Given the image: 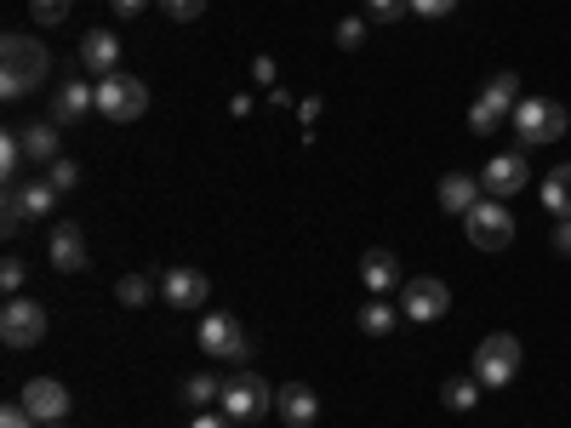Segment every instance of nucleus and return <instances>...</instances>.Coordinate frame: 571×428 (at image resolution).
Wrapping results in <instances>:
<instances>
[{
    "mask_svg": "<svg viewBox=\"0 0 571 428\" xmlns=\"http://www.w3.org/2000/svg\"><path fill=\"white\" fill-rule=\"evenodd\" d=\"M109 7H115V12H120V17H138V12H143V7H148V0H109Z\"/></svg>",
    "mask_w": 571,
    "mask_h": 428,
    "instance_id": "40",
    "label": "nucleus"
},
{
    "mask_svg": "<svg viewBox=\"0 0 571 428\" xmlns=\"http://www.w3.org/2000/svg\"><path fill=\"white\" fill-rule=\"evenodd\" d=\"M201 348H206L212 360H229V366H240L246 355H252V343H246V332H240L235 314H206L201 320Z\"/></svg>",
    "mask_w": 571,
    "mask_h": 428,
    "instance_id": "11",
    "label": "nucleus"
},
{
    "mask_svg": "<svg viewBox=\"0 0 571 428\" xmlns=\"http://www.w3.org/2000/svg\"><path fill=\"white\" fill-rule=\"evenodd\" d=\"M189 428H235V417H223V412H194Z\"/></svg>",
    "mask_w": 571,
    "mask_h": 428,
    "instance_id": "37",
    "label": "nucleus"
},
{
    "mask_svg": "<svg viewBox=\"0 0 571 428\" xmlns=\"http://www.w3.org/2000/svg\"><path fill=\"white\" fill-rule=\"evenodd\" d=\"M514 371H520V337L491 332V337L475 348V383H480V389H503V383H514Z\"/></svg>",
    "mask_w": 571,
    "mask_h": 428,
    "instance_id": "5",
    "label": "nucleus"
},
{
    "mask_svg": "<svg viewBox=\"0 0 571 428\" xmlns=\"http://www.w3.org/2000/svg\"><path fill=\"white\" fill-rule=\"evenodd\" d=\"M160 7H166V17L189 23V17H201V12H206V0H160Z\"/></svg>",
    "mask_w": 571,
    "mask_h": 428,
    "instance_id": "33",
    "label": "nucleus"
},
{
    "mask_svg": "<svg viewBox=\"0 0 571 428\" xmlns=\"http://www.w3.org/2000/svg\"><path fill=\"white\" fill-rule=\"evenodd\" d=\"M440 206L452 217L475 212L480 206V178H475V171H445V178H440Z\"/></svg>",
    "mask_w": 571,
    "mask_h": 428,
    "instance_id": "17",
    "label": "nucleus"
},
{
    "mask_svg": "<svg viewBox=\"0 0 571 428\" xmlns=\"http://www.w3.org/2000/svg\"><path fill=\"white\" fill-rule=\"evenodd\" d=\"M46 258H52V269L63 274H81L86 269V235H81V223H52V240H46Z\"/></svg>",
    "mask_w": 571,
    "mask_h": 428,
    "instance_id": "14",
    "label": "nucleus"
},
{
    "mask_svg": "<svg viewBox=\"0 0 571 428\" xmlns=\"http://www.w3.org/2000/svg\"><path fill=\"white\" fill-rule=\"evenodd\" d=\"M69 7H74V0H29L35 23H63V17H69Z\"/></svg>",
    "mask_w": 571,
    "mask_h": 428,
    "instance_id": "30",
    "label": "nucleus"
},
{
    "mask_svg": "<svg viewBox=\"0 0 571 428\" xmlns=\"http://www.w3.org/2000/svg\"><path fill=\"white\" fill-rule=\"evenodd\" d=\"M23 406L35 412V423H63L69 417V389L58 383V377H35V383H23Z\"/></svg>",
    "mask_w": 571,
    "mask_h": 428,
    "instance_id": "12",
    "label": "nucleus"
},
{
    "mask_svg": "<svg viewBox=\"0 0 571 428\" xmlns=\"http://www.w3.org/2000/svg\"><path fill=\"white\" fill-rule=\"evenodd\" d=\"M17 138H23V155H29V166H52L58 160V120L17 126Z\"/></svg>",
    "mask_w": 571,
    "mask_h": 428,
    "instance_id": "19",
    "label": "nucleus"
},
{
    "mask_svg": "<svg viewBox=\"0 0 571 428\" xmlns=\"http://www.w3.org/2000/svg\"><path fill=\"white\" fill-rule=\"evenodd\" d=\"M12 189H17V183H12ZM17 200H23V212H29V217H52V206H58V183H52V178H29V183L17 189Z\"/></svg>",
    "mask_w": 571,
    "mask_h": 428,
    "instance_id": "21",
    "label": "nucleus"
},
{
    "mask_svg": "<svg viewBox=\"0 0 571 428\" xmlns=\"http://www.w3.org/2000/svg\"><path fill=\"white\" fill-rule=\"evenodd\" d=\"M457 0H412V12H424V17H445Z\"/></svg>",
    "mask_w": 571,
    "mask_h": 428,
    "instance_id": "35",
    "label": "nucleus"
},
{
    "mask_svg": "<svg viewBox=\"0 0 571 428\" xmlns=\"http://www.w3.org/2000/svg\"><path fill=\"white\" fill-rule=\"evenodd\" d=\"M183 400H189L194 412H212L217 400H223V383H217V371H194L189 383H183Z\"/></svg>",
    "mask_w": 571,
    "mask_h": 428,
    "instance_id": "25",
    "label": "nucleus"
},
{
    "mask_svg": "<svg viewBox=\"0 0 571 428\" xmlns=\"http://www.w3.org/2000/svg\"><path fill=\"white\" fill-rule=\"evenodd\" d=\"M46 178H52L58 183V194H69V189H81V166H74V160H52V166H46Z\"/></svg>",
    "mask_w": 571,
    "mask_h": 428,
    "instance_id": "28",
    "label": "nucleus"
},
{
    "mask_svg": "<svg viewBox=\"0 0 571 428\" xmlns=\"http://www.w3.org/2000/svg\"><path fill=\"white\" fill-rule=\"evenodd\" d=\"M543 206H549V217H571V166H555L543 178Z\"/></svg>",
    "mask_w": 571,
    "mask_h": 428,
    "instance_id": "23",
    "label": "nucleus"
},
{
    "mask_svg": "<svg viewBox=\"0 0 571 428\" xmlns=\"http://www.w3.org/2000/svg\"><path fill=\"white\" fill-rule=\"evenodd\" d=\"M532 183V160H526V148H509V155H491L486 166H480V189L491 194V200H509V194H520Z\"/></svg>",
    "mask_w": 571,
    "mask_h": 428,
    "instance_id": "8",
    "label": "nucleus"
},
{
    "mask_svg": "<svg viewBox=\"0 0 571 428\" xmlns=\"http://www.w3.org/2000/svg\"><path fill=\"white\" fill-rule=\"evenodd\" d=\"M355 325H360V332H366V337H389V332H394V325H401V309H389V304H383V297H371V304H366V309H355Z\"/></svg>",
    "mask_w": 571,
    "mask_h": 428,
    "instance_id": "22",
    "label": "nucleus"
},
{
    "mask_svg": "<svg viewBox=\"0 0 571 428\" xmlns=\"http://www.w3.org/2000/svg\"><path fill=\"white\" fill-rule=\"evenodd\" d=\"M148 109V86L138 81V74H104L97 81V115H104L109 126H132L138 115Z\"/></svg>",
    "mask_w": 571,
    "mask_h": 428,
    "instance_id": "3",
    "label": "nucleus"
},
{
    "mask_svg": "<svg viewBox=\"0 0 571 428\" xmlns=\"http://www.w3.org/2000/svg\"><path fill=\"white\" fill-rule=\"evenodd\" d=\"M463 223H468V240H475L480 251H503L514 240V217H509L503 200H480V206L468 212Z\"/></svg>",
    "mask_w": 571,
    "mask_h": 428,
    "instance_id": "10",
    "label": "nucleus"
},
{
    "mask_svg": "<svg viewBox=\"0 0 571 428\" xmlns=\"http://www.w3.org/2000/svg\"><path fill=\"white\" fill-rule=\"evenodd\" d=\"M520 109V74H491V81H486V92L475 97V109H468V132H480V138H491V132H498V126L509 120Z\"/></svg>",
    "mask_w": 571,
    "mask_h": 428,
    "instance_id": "2",
    "label": "nucleus"
},
{
    "mask_svg": "<svg viewBox=\"0 0 571 428\" xmlns=\"http://www.w3.org/2000/svg\"><path fill=\"white\" fill-rule=\"evenodd\" d=\"M555 251L571 258V217H555Z\"/></svg>",
    "mask_w": 571,
    "mask_h": 428,
    "instance_id": "36",
    "label": "nucleus"
},
{
    "mask_svg": "<svg viewBox=\"0 0 571 428\" xmlns=\"http://www.w3.org/2000/svg\"><path fill=\"white\" fill-rule=\"evenodd\" d=\"M46 69H52V52L35 40V35H7L0 40V92L12 97H29L40 81H46Z\"/></svg>",
    "mask_w": 571,
    "mask_h": 428,
    "instance_id": "1",
    "label": "nucleus"
},
{
    "mask_svg": "<svg viewBox=\"0 0 571 428\" xmlns=\"http://www.w3.org/2000/svg\"><path fill=\"white\" fill-rule=\"evenodd\" d=\"M23 274H29V269H23V258H7V263H0V286L17 297L23 292Z\"/></svg>",
    "mask_w": 571,
    "mask_h": 428,
    "instance_id": "34",
    "label": "nucleus"
},
{
    "mask_svg": "<svg viewBox=\"0 0 571 428\" xmlns=\"http://www.w3.org/2000/svg\"><path fill=\"white\" fill-rule=\"evenodd\" d=\"M360 281H366L371 297L394 292V286H401V258H394V251H383V246H371L366 258H360Z\"/></svg>",
    "mask_w": 571,
    "mask_h": 428,
    "instance_id": "18",
    "label": "nucleus"
},
{
    "mask_svg": "<svg viewBox=\"0 0 571 428\" xmlns=\"http://www.w3.org/2000/svg\"><path fill=\"white\" fill-rule=\"evenodd\" d=\"M509 120H514V132H520V143H526V148L566 138V109L555 104V97H520V109Z\"/></svg>",
    "mask_w": 571,
    "mask_h": 428,
    "instance_id": "4",
    "label": "nucleus"
},
{
    "mask_svg": "<svg viewBox=\"0 0 571 428\" xmlns=\"http://www.w3.org/2000/svg\"><path fill=\"white\" fill-rule=\"evenodd\" d=\"M252 81L258 86H275V58H252Z\"/></svg>",
    "mask_w": 571,
    "mask_h": 428,
    "instance_id": "38",
    "label": "nucleus"
},
{
    "mask_svg": "<svg viewBox=\"0 0 571 428\" xmlns=\"http://www.w3.org/2000/svg\"><path fill=\"white\" fill-rule=\"evenodd\" d=\"M297 120L314 126V120H320V97H304V104H297Z\"/></svg>",
    "mask_w": 571,
    "mask_h": 428,
    "instance_id": "39",
    "label": "nucleus"
},
{
    "mask_svg": "<svg viewBox=\"0 0 571 428\" xmlns=\"http://www.w3.org/2000/svg\"><path fill=\"white\" fill-rule=\"evenodd\" d=\"M401 12H412V0H366L371 23H401Z\"/></svg>",
    "mask_w": 571,
    "mask_h": 428,
    "instance_id": "29",
    "label": "nucleus"
},
{
    "mask_svg": "<svg viewBox=\"0 0 571 428\" xmlns=\"http://www.w3.org/2000/svg\"><path fill=\"white\" fill-rule=\"evenodd\" d=\"M23 160H29V155H23V138H17V132H7V138H0V171H7V183H17Z\"/></svg>",
    "mask_w": 571,
    "mask_h": 428,
    "instance_id": "27",
    "label": "nucleus"
},
{
    "mask_svg": "<svg viewBox=\"0 0 571 428\" xmlns=\"http://www.w3.org/2000/svg\"><path fill=\"white\" fill-rule=\"evenodd\" d=\"M445 309H452V292H445V281H435V274H417V281L401 286V314H406V320L429 325V320H440Z\"/></svg>",
    "mask_w": 571,
    "mask_h": 428,
    "instance_id": "9",
    "label": "nucleus"
},
{
    "mask_svg": "<svg viewBox=\"0 0 571 428\" xmlns=\"http://www.w3.org/2000/svg\"><path fill=\"white\" fill-rule=\"evenodd\" d=\"M160 297H166L171 309H201L206 297H212V281H206L201 269H166L160 274Z\"/></svg>",
    "mask_w": 571,
    "mask_h": 428,
    "instance_id": "13",
    "label": "nucleus"
},
{
    "mask_svg": "<svg viewBox=\"0 0 571 428\" xmlns=\"http://www.w3.org/2000/svg\"><path fill=\"white\" fill-rule=\"evenodd\" d=\"M46 337V309L35 297H12L7 309H0V343L7 348H35Z\"/></svg>",
    "mask_w": 571,
    "mask_h": 428,
    "instance_id": "7",
    "label": "nucleus"
},
{
    "mask_svg": "<svg viewBox=\"0 0 571 428\" xmlns=\"http://www.w3.org/2000/svg\"><path fill=\"white\" fill-rule=\"evenodd\" d=\"M275 412H281L286 428H309L320 417V400H314L309 383H286V389H275Z\"/></svg>",
    "mask_w": 571,
    "mask_h": 428,
    "instance_id": "16",
    "label": "nucleus"
},
{
    "mask_svg": "<svg viewBox=\"0 0 571 428\" xmlns=\"http://www.w3.org/2000/svg\"><path fill=\"white\" fill-rule=\"evenodd\" d=\"M40 428H63V423H40Z\"/></svg>",
    "mask_w": 571,
    "mask_h": 428,
    "instance_id": "41",
    "label": "nucleus"
},
{
    "mask_svg": "<svg viewBox=\"0 0 571 428\" xmlns=\"http://www.w3.org/2000/svg\"><path fill=\"white\" fill-rule=\"evenodd\" d=\"M86 109H97V86H81V81L58 86V97H52V120H58V126H74Z\"/></svg>",
    "mask_w": 571,
    "mask_h": 428,
    "instance_id": "20",
    "label": "nucleus"
},
{
    "mask_svg": "<svg viewBox=\"0 0 571 428\" xmlns=\"http://www.w3.org/2000/svg\"><path fill=\"white\" fill-rule=\"evenodd\" d=\"M0 428H40V423H35V412L23 406V400H12V406L0 412Z\"/></svg>",
    "mask_w": 571,
    "mask_h": 428,
    "instance_id": "31",
    "label": "nucleus"
},
{
    "mask_svg": "<svg viewBox=\"0 0 571 428\" xmlns=\"http://www.w3.org/2000/svg\"><path fill=\"white\" fill-rule=\"evenodd\" d=\"M440 400H445V412H475V406H480V383H475V371H468V377H445Z\"/></svg>",
    "mask_w": 571,
    "mask_h": 428,
    "instance_id": "24",
    "label": "nucleus"
},
{
    "mask_svg": "<svg viewBox=\"0 0 571 428\" xmlns=\"http://www.w3.org/2000/svg\"><path fill=\"white\" fill-rule=\"evenodd\" d=\"M74 63H81L86 74H115L120 69V35H109V29H86L81 35V52H74Z\"/></svg>",
    "mask_w": 571,
    "mask_h": 428,
    "instance_id": "15",
    "label": "nucleus"
},
{
    "mask_svg": "<svg viewBox=\"0 0 571 428\" xmlns=\"http://www.w3.org/2000/svg\"><path fill=\"white\" fill-rule=\"evenodd\" d=\"M148 292H155V286H148V274H120V281H115V297H120L127 309H143Z\"/></svg>",
    "mask_w": 571,
    "mask_h": 428,
    "instance_id": "26",
    "label": "nucleus"
},
{
    "mask_svg": "<svg viewBox=\"0 0 571 428\" xmlns=\"http://www.w3.org/2000/svg\"><path fill=\"white\" fill-rule=\"evenodd\" d=\"M269 406H275V389H269L258 371H235L229 383H223V400H217V412H223V417H235V423L263 417Z\"/></svg>",
    "mask_w": 571,
    "mask_h": 428,
    "instance_id": "6",
    "label": "nucleus"
},
{
    "mask_svg": "<svg viewBox=\"0 0 571 428\" xmlns=\"http://www.w3.org/2000/svg\"><path fill=\"white\" fill-rule=\"evenodd\" d=\"M360 40H366V23H360V17H343V23H337V46H343V52H355Z\"/></svg>",
    "mask_w": 571,
    "mask_h": 428,
    "instance_id": "32",
    "label": "nucleus"
}]
</instances>
